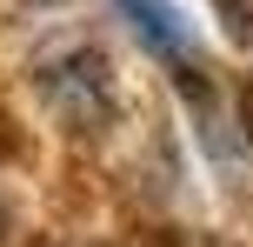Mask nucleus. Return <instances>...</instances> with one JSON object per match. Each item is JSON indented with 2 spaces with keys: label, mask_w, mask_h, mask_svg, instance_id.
<instances>
[{
  "label": "nucleus",
  "mask_w": 253,
  "mask_h": 247,
  "mask_svg": "<svg viewBox=\"0 0 253 247\" xmlns=\"http://www.w3.org/2000/svg\"><path fill=\"white\" fill-rule=\"evenodd\" d=\"M34 87L47 94V107L74 134L107 127V114H114V67H107V53L87 47V40H60L53 53H40L34 60Z\"/></svg>",
  "instance_id": "obj_1"
},
{
  "label": "nucleus",
  "mask_w": 253,
  "mask_h": 247,
  "mask_svg": "<svg viewBox=\"0 0 253 247\" xmlns=\"http://www.w3.org/2000/svg\"><path fill=\"white\" fill-rule=\"evenodd\" d=\"M114 7H126V13H133L140 40H147L153 53H167L173 67L193 53V27L180 20V7H173V0H114Z\"/></svg>",
  "instance_id": "obj_2"
},
{
  "label": "nucleus",
  "mask_w": 253,
  "mask_h": 247,
  "mask_svg": "<svg viewBox=\"0 0 253 247\" xmlns=\"http://www.w3.org/2000/svg\"><path fill=\"white\" fill-rule=\"evenodd\" d=\"M207 7H213L220 34H227L233 47H247V53H253V0H207Z\"/></svg>",
  "instance_id": "obj_3"
},
{
  "label": "nucleus",
  "mask_w": 253,
  "mask_h": 247,
  "mask_svg": "<svg viewBox=\"0 0 253 247\" xmlns=\"http://www.w3.org/2000/svg\"><path fill=\"white\" fill-rule=\"evenodd\" d=\"M233 127H240V147L253 154V74H240V87H233Z\"/></svg>",
  "instance_id": "obj_4"
},
{
  "label": "nucleus",
  "mask_w": 253,
  "mask_h": 247,
  "mask_svg": "<svg viewBox=\"0 0 253 247\" xmlns=\"http://www.w3.org/2000/svg\"><path fill=\"white\" fill-rule=\"evenodd\" d=\"M140 247H227V241H213V234H187V227H153Z\"/></svg>",
  "instance_id": "obj_5"
},
{
  "label": "nucleus",
  "mask_w": 253,
  "mask_h": 247,
  "mask_svg": "<svg viewBox=\"0 0 253 247\" xmlns=\"http://www.w3.org/2000/svg\"><path fill=\"white\" fill-rule=\"evenodd\" d=\"M7 227H13V200L0 194V241H7Z\"/></svg>",
  "instance_id": "obj_6"
},
{
  "label": "nucleus",
  "mask_w": 253,
  "mask_h": 247,
  "mask_svg": "<svg viewBox=\"0 0 253 247\" xmlns=\"http://www.w3.org/2000/svg\"><path fill=\"white\" fill-rule=\"evenodd\" d=\"M7 127H13V120L0 114V154H13V134H7Z\"/></svg>",
  "instance_id": "obj_7"
}]
</instances>
